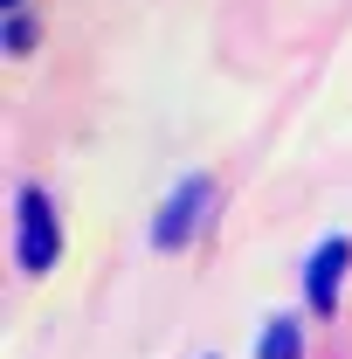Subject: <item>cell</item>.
Listing matches in <instances>:
<instances>
[{
    "mask_svg": "<svg viewBox=\"0 0 352 359\" xmlns=\"http://www.w3.org/2000/svg\"><path fill=\"white\" fill-rule=\"evenodd\" d=\"M346 263H352V242L346 235H325L318 249H311V263H304V304L318 318H332L339 311V283H346Z\"/></svg>",
    "mask_w": 352,
    "mask_h": 359,
    "instance_id": "obj_3",
    "label": "cell"
},
{
    "mask_svg": "<svg viewBox=\"0 0 352 359\" xmlns=\"http://www.w3.org/2000/svg\"><path fill=\"white\" fill-rule=\"evenodd\" d=\"M14 208H21V235H14V263L28 269V276L55 269V249H62V228H55V208H48V194H42V187H21V194H14Z\"/></svg>",
    "mask_w": 352,
    "mask_h": 359,
    "instance_id": "obj_1",
    "label": "cell"
},
{
    "mask_svg": "<svg viewBox=\"0 0 352 359\" xmlns=\"http://www.w3.org/2000/svg\"><path fill=\"white\" fill-rule=\"evenodd\" d=\"M208 208H215V180H187L173 201L159 208V222H152V242H159V249H187V242L201 235V222H208Z\"/></svg>",
    "mask_w": 352,
    "mask_h": 359,
    "instance_id": "obj_2",
    "label": "cell"
},
{
    "mask_svg": "<svg viewBox=\"0 0 352 359\" xmlns=\"http://www.w3.org/2000/svg\"><path fill=\"white\" fill-rule=\"evenodd\" d=\"M256 359H304V339H297V325L290 318H276L263 332V346H256Z\"/></svg>",
    "mask_w": 352,
    "mask_h": 359,
    "instance_id": "obj_4",
    "label": "cell"
}]
</instances>
